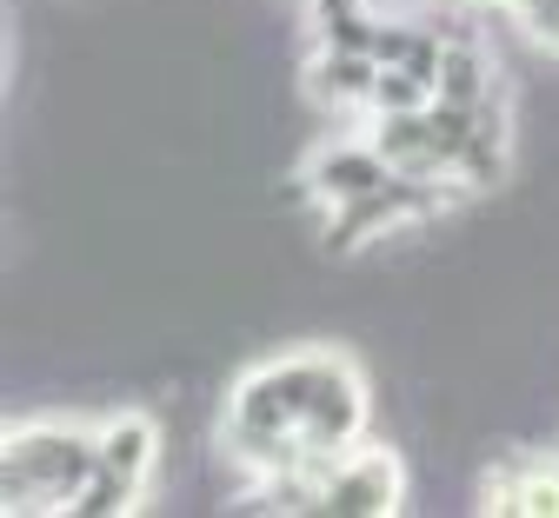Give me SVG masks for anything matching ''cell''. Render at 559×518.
I'll list each match as a JSON object with an SVG mask.
<instances>
[{"label":"cell","instance_id":"1","mask_svg":"<svg viewBox=\"0 0 559 518\" xmlns=\"http://www.w3.org/2000/svg\"><path fill=\"white\" fill-rule=\"evenodd\" d=\"M100 466V432L14 425L0 446V511H74Z\"/></svg>","mask_w":559,"mask_h":518},{"label":"cell","instance_id":"2","mask_svg":"<svg viewBox=\"0 0 559 518\" xmlns=\"http://www.w3.org/2000/svg\"><path fill=\"white\" fill-rule=\"evenodd\" d=\"M154 466H160V432L140 412L114 419L100 432V466H94V479H87V492H81L74 511H127L140 492H147Z\"/></svg>","mask_w":559,"mask_h":518},{"label":"cell","instance_id":"3","mask_svg":"<svg viewBox=\"0 0 559 518\" xmlns=\"http://www.w3.org/2000/svg\"><path fill=\"white\" fill-rule=\"evenodd\" d=\"M400 498H406V472H400V459L386 453V446H346L340 459H333V472H326V485H320V511H333V518H373V511H400Z\"/></svg>","mask_w":559,"mask_h":518},{"label":"cell","instance_id":"4","mask_svg":"<svg viewBox=\"0 0 559 518\" xmlns=\"http://www.w3.org/2000/svg\"><path fill=\"white\" fill-rule=\"evenodd\" d=\"M433 100H440V107H453V113H479L486 100H500V87H493V60L479 53V40H473V34H466V40H447V47H440Z\"/></svg>","mask_w":559,"mask_h":518}]
</instances>
